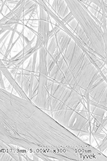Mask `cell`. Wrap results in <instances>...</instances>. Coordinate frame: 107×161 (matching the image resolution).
<instances>
[{
	"label": "cell",
	"instance_id": "1",
	"mask_svg": "<svg viewBox=\"0 0 107 161\" xmlns=\"http://www.w3.org/2000/svg\"><path fill=\"white\" fill-rule=\"evenodd\" d=\"M39 109L0 88V141L25 148L35 132Z\"/></svg>",
	"mask_w": 107,
	"mask_h": 161
},
{
	"label": "cell",
	"instance_id": "5",
	"mask_svg": "<svg viewBox=\"0 0 107 161\" xmlns=\"http://www.w3.org/2000/svg\"><path fill=\"white\" fill-rule=\"evenodd\" d=\"M70 25L72 29L74 31V32L77 34V36L79 37L78 38L81 40L84 47H86L89 49V50L94 52L89 38L84 32L82 28L77 23L75 19L72 20V22L70 23Z\"/></svg>",
	"mask_w": 107,
	"mask_h": 161
},
{
	"label": "cell",
	"instance_id": "11",
	"mask_svg": "<svg viewBox=\"0 0 107 161\" xmlns=\"http://www.w3.org/2000/svg\"><path fill=\"white\" fill-rule=\"evenodd\" d=\"M11 31H8L7 32H6V33H5V34H4V35L0 39V44H1V43L2 42V41H3L4 40V39L5 38V37H6L7 36V35H8V34L10 33V32H11Z\"/></svg>",
	"mask_w": 107,
	"mask_h": 161
},
{
	"label": "cell",
	"instance_id": "8",
	"mask_svg": "<svg viewBox=\"0 0 107 161\" xmlns=\"http://www.w3.org/2000/svg\"><path fill=\"white\" fill-rule=\"evenodd\" d=\"M39 68L40 73L47 75V71L46 69L47 49L42 46L39 49Z\"/></svg>",
	"mask_w": 107,
	"mask_h": 161
},
{
	"label": "cell",
	"instance_id": "12",
	"mask_svg": "<svg viewBox=\"0 0 107 161\" xmlns=\"http://www.w3.org/2000/svg\"><path fill=\"white\" fill-rule=\"evenodd\" d=\"M7 3L8 4H18V2H19V1H7Z\"/></svg>",
	"mask_w": 107,
	"mask_h": 161
},
{
	"label": "cell",
	"instance_id": "2",
	"mask_svg": "<svg viewBox=\"0 0 107 161\" xmlns=\"http://www.w3.org/2000/svg\"><path fill=\"white\" fill-rule=\"evenodd\" d=\"M65 2L72 15L89 38L93 51L102 60L106 61L107 35L104 33L101 26L95 22L81 1L66 0Z\"/></svg>",
	"mask_w": 107,
	"mask_h": 161
},
{
	"label": "cell",
	"instance_id": "14",
	"mask_svg": "<svg viewBox=\"0 0 107 161\" xmlns=\"http://www.w3.org/2000/svg\"><path fill=\"white\" fill-rule=\"evenodd\" d=\"M6 30H5V29H1V30H0V35H1L2 34H3V33H4V32H6Z\"/></svg>",
	"mask_w": 107,
	"mask_h": 161
},
{
	"label": "cell",
	"instance_id": "10",
	"mask_svg": "<svg viewBox=\"0 0 107 161\" xmlns=\"http://www.w3.org/2000/svg\"><path fill=\"white\" fill-rule=\"evenodd\" d=\"M75 19L73 16L72 15L71 13H70L66 16L63 19V21H64V23H68L71 22L72 20Z\"/></svg>",
	"mask_w": 107,
	"mask_h": 161
},
{
	"label": "cell",
	"instance_id": "6",
	"mask_svg": "<svg viewBox=\"0 0 107 161\" xmlns=\"http://www.w3.org/2000/svg\"><path fill=\"white\" fill-rule=\"evenodd\" d=\"M38 34L43 39V46L47 49L48 41L50 38L49 21L39 19V21Z\"/></svg>",
	"mask_w": 107,
	"mask_h": 161
},
{
	"label": "cell",
	"instance_id": "3",
	"mask_svg": "<svg viewBox=\"0 0 107 161\" xmlns=\"http://www.w3.org/2000/svg\"><path fill=\"white\" fill-rule=\"evenodd\" d=\"M62 55L75 80L78 76L76 80L78 85L82 74H84V77L86 73L94 80L96 79V68L94 66V62L73 39Z\"/></svg>",
	"mask_w": 107,
	"mask_h": 161
},
{
	"label": "cell",
	"instance_id": "13",
	"mask_svg": "<svg viewBox=\"0 0 107 161\" xmlns=\"http://www.w3.org/2000/svg\"><path fill=\"white\" fill-rule=\"evenodd\" d=\"M8 38V36L7 37V38H6V39H5V41H4V44H3L2 46L0 48V52H1L2 51V49L4 47V45H5V44H6V40H7V39Z\"/></svg>",
	"mask_w": 107,
	"mask_h": 161
},
{
	"label": "cell",
	"instance_id": "15",
	"mask_svg": "<svg viewBox=\"0 0 107 161\" xmlns=\"http://www.w3.org/2000/svg\"><path fill=\"white\" fill-rule=\"evenodd\" d=\"M1 3V1H0V3Z\"/></svg>",
	"mask_w": 107,
	"mask_h": 161
},
{
	"label": "cell",
	"instance_id": "9",
	"mask_svg": "<svg viewBox=\"0 0 107 161\" xmlns=\"http://www.w3.org/2000/svg\"><path fill=\"white\" fill-rule=\"evenodd\" d=\"M4 149L0 147V161H10L11 160V158L8 156V154H6L5 152H4Z\"/></svg>",
	"mask_w": 107,
	"mask_h": 161
},
{
	"label": "cell",
	"instance_id": "7",
	"mask_svg": "<svg viewBox=\"0 0 107 161\" xmlns=\"http://www.w3.org/2000/svg\"><path fill=\"white\" fill-rule=\"evenodd\" d=\"M52 7L56 13L63 19L70 13L65 1H54L52 4Z\"/></svg>",
	"mask_w": 107,
	"mask_h": 161
},
{
	"label": "cell",
	"instance_id": "4",
	"mask_svg": "<svg viewBox=\"0 0 107 161\" xmlns=\"http://www.w3.org/2000/svg\"><path fill=\"white\" fill-rule=\"evenodd\" d=\"M58 44V52L63 55L68 47L72 39L67 33L59 29L54 34Z\"/></svg>",
	"mask_w": 107,
	"mask_h": 161
}]
</instances>
